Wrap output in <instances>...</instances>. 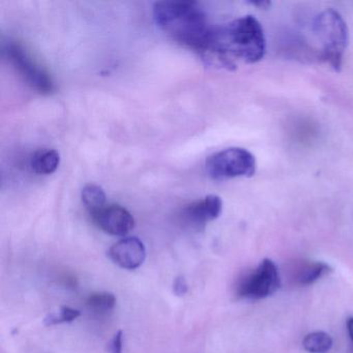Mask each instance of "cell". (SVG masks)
Wrapping results in <instances>:
<instances>
[{
  "instance_id": "cell-1",
  "label": "cell",
  "mask_w": 353,
  "mask_h": 353,
  "mask_svg": "<svg viewBox=\"0 0 353 353\" xmlns=\"http://www.w3.org/2000/svg\"><path fill=\"white\" fill-rule=\"evenodd\" d=\"M263 28L253 16H245L219 28H212L200 57L208 65L235 70L241 65H252L265 54Z\"/></svg>"
},
{
  "instance_id": "cell-2",
  "label": "cell",
  "mask_w": 353,
  "mask_h": 353,
  "mask_svg": "<svg viewBox=\"0 0 353 353\" xmlns=\"http://www.w3.org/2000/svg\"><path fill=\"white\" fill-rule=\"evenodd\" d=\"M157 26L170 38L198 53L203 49L212 28L199 3L165 0L154 5Z\"/></svg>"
},
{
  "instance_id": "cell-3",
  "label": "cell",
  "mask_w": 353,
  "mask_h": 353,
  "mask_svg": "<svg viewBox=\"0 0 353 353\" xmlns=\"http://www.w3.org/2000/svg\"><path fill=\"white\" fill-rule=\"evenodd\" d=\"M312 30L321 45L319 59L340 71L349 42L348 28L342 16L334 10H326L315 18Z\"/></svg>"
},
{
  "instance_id": "cell-4",
  "label": "cell",
  "mask_w": 353,
  "mask_h": 353,
  "mask_svg": "<svg viewBox=\"0 0 353 353\" xmlns=\"http://www.w3.org/2000/svg\"><path fill=\"white\" fill-rule=\"evenodd\" d=\"M206 171L214 181H226L255 174V157L241 148H229L212 154L206 160Z\"/></svg>"
},
{
  "instance_id": "cell-5",
  "label": "cell",
  "mask_w": 353,
  "mask_h": 353,
  "mask_svg": "<svg viewBox=\"0 0 353 353\" xmlns=\"http://www.w3.org/2000/svg\"><path fill=\"white\" fill-rule=\"evenodd\" d=\"M278 268L272 260L264 259L251 274L245 276L237 287V294L243 299H262L274 294L280 288Z\"/></svg>"
},
{
  "instance_id": "cell-6",
  "label": "cell",
  "mask_w": 353,
  "mask_h": 353,
  "mask_svg": "<svg viewBox=\"0 0 353 353\" xmlns=\"http://www.w3.org/2000/svg\"><path fill=\"white\" fill-rule=\"evenodd\" d=\"M3 53L30 88L40 94H48L53 92L54 86L51 77L32 61L21 45L10 42L6 45Z\"/></svg>"
},
{
  "instance_id": "cell-7",
  "label": "cell",
  "mask_w": 353,
  "mask_h": 353,
  "mask_svg": "<svg viewBox=\"0 0 353 353\" xmlns=\"http://www.w3.org/2000/svg\"><path fill=\"white\" fill-rule=\"evenodd\" d=\"M92 218L99 228L114 236H125L135 227V220L131 212L117 204L105 206L92 214Z\"/></svg>"
},
{
  "instance_id": "cell-8",
  "label": "cell",
  "mask_w": 353,
  "mask_h": 353,
  "mask_svg": "<svg viewBox=\"0 0 353 353\" xmlns=\"http://www.w3.org/2000/svg\"><path fill=\"white\" fill-rule=\"evenodd\" d=\"M108 255L121 268L129 270H137L145 261V245L138 237H125L110 248Z\"/></svg>"
},
{
  "instance_id": "cell-9",
  "label": "cell",
  "mask_w": 353,
  "mask_h": 353,
  "mask_svg": "<svg viewBox=\"0 0 353 353\" xmlns=\"http://www.w3.org/2000/svg\"><path fill=\"white\" fill-rule=\"evenodd\" d=\"M222 210V199L216 195H208L188 205L183 210V219L187 224L200 228L218 219Z\"/></svg>"
},
{
  "instance_id": "cell-10",
  "label": "cell",
  "mask_w": 353,
  "mask_h": 353,
  "mask_svg": "<svg viewBox=\"0 0 353 353\" xmlns=\"http://www.w3.org/2000/svg\"><path fill=\"white\" fill-rule=\"evenodd\" d=\"M61 164L59 152L51 148L37 150L30 160L32 171L38 174L49 175L54 173Z\"/></svg>"
},
{
  "instance_id": "cell-11",
  "label": "cell",
  "mask_w": 353,
  "mask_h": 353,
  "mask_svg": "<svg viewBox=\"0 0 353 353\" xmlns=\"http://www.w3.org/2000/svg\"><path fill=\"white\" fill-rule=\"evenodd\" d=\"M82 202L90 212V216L106 206V194L100 185L90 183L82 190Z\"/></svg>"
},
{
  "instance_id": "cell-12",
  "label": "cell",
  "mask_w": 353,
  "mask_h": 353,
  "mask_svg": "<svg viewBox=\"0 0 353 353\" xmlns=\"http://www.w3.org/2000/svg\"><path fill=\"white\" fill-rule=\"evenodd\" d=\"M332 270L328 264L323 262H315V263L307 264L299 270L297 274V282L299 285L307 286V285L314 284L316 281L321 279L325 274L332 272Z\"/></svg>"
},
{
  "instance_id": "cell-13",
  "label": "cell",
  "mask_w": 353,
  "mask_h": 353,
  "mask_svg": "<svg viewBox=\"0 0 353 353\" xmlns=\"http://www.w3.org/2000/svg\"><path fill=\"white\" fill-rule=\"evenodd\" d=\"M332 336L324 332H314L303 339V346L310 353H327L332 348Z\"/></svg>"
},
{
  "instance_id": "cell-14",
  "label": "cell",
  "mask_w": 353,
  "mask_h": 353,
  "mask_svg": "<svg viewBox=\"0 0 353 353\" xmlns=\"http://www.w3.org/2000/svg\"><path fill=\"white\" fill-rule=\"evenodd\" d=\"M86 305L96 313H108L117 305V297L111 292L92 293L86 299Z\"/></svg>"
},
{
  "instance_id": "cell-15",
  "label": "cell",
  "mask_w": 353,
  "mask_h": 353,
  "mask_svg": "<svg viewBox=\"0 0 353 353\" xmlns=\"http://www.w3.org/2000/svg\"><path fill=\"white\" fill-rule=\"evenodd\" d=\"M81 315L79 310L70 307H61L59 309L51 311L45 317L44 324L46 326L57 325V324L69 323L74 321Z\"/></svg>"
},
{
  "instance_id": "cell-16",
  "label": "cell",
  "mask_w": 353,
  "mask_h": 353,
  "mask_svg": "<svg viewBox=\"0 0 353 353\" xmlns=\"http://www.w3.org/2000/svg\"><path fill=\"white\" fill-rule=\"evenodd\" d=\"M123 330H119L107 346L108 353H123Z\"/></svg>"
},
{
  "instance_id": "cell-17",
  "label": "cell",
  "mask_w": 353,
  "mask_h": 353,
  "mask_svg": "<svg viewBox=\"0 0 353 353\" xmlns=\"http://www.w3.org/2000/svg\"><path fill=\"white\" fill-rule=\"evenodd\" d=\"M188 289H189V287H188V283L185 281V276H179L173 283V292L177 296L185 295L188 292Z\"/></svg>"
},
{
  "instance_id": "cell-18",
  "label": "cell",
  "mask_w": 353,
  "mask_h": 353,
  "mask_svg": "<svg viewBox=\"0 0 353 353\" xmlns=\"http://www.w3.org/2000/svg\"><path fill=\"white\" fill-rule=\"evenodd\" d=\"M347 330H348L349 338H350L351 342L353 344V317H350L347 320Z\"/></svg>"
}]
</instances>
